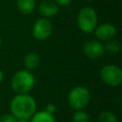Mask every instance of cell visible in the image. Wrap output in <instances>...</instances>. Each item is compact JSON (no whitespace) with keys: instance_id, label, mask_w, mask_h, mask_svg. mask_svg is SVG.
Wrapping results in <instances>:
<instances>
[{"instance_id":"17","label":"cell","mask_w":122,"mask_h":122,"mask_svg":"<svg viewBox=\"0 0 122 122\" xmlns=\"http://www.w3.org/2000/svg\"><path fill=\"white\" fill-rule=\"evenodd\" d=\"M45 111L50 112V113H51V114H53L56 112V106L53 103H48L46 105V107H45Z\"/></svg>"},{"instance_id":"8","label":"cell","mask_w":122,"mask_h":122,"mask_svg":"<svg viewBox=\"0 0 122 122\" xmlns=\"http://www.w3.org/2000/svg\"><path fill=\"white\" fill-rule=\"evenodd\" d=\"M93 31L96 39L104 42L113 38L116 35V28L114 27V25L111 23H104L99 26L97 25V27Z\"/></svg>"},{"instance_id":"9","label":"cell","mask_w":122,"mask_h":122,"mask_svg":"<svg viewBox=\"0 0 122 122\" xmlns=\"http://www.w3.org/2000/svg\"><path fill=\"white\" fill-rule=\"evenodd\" d=\"M59 6H57L53 1L51 0H42L38 6V11L45 18L53 17L58 13Z\"/></svg>"},{"instance_id":"1","label":"cell","mask_w":122,"mask_h":122,"mask_svg":"<svg viewBox=\"0 0 122 122\" xmlns=\"http://www.w3.org/2000/svg\"><path fill=\"white\" fill-rule=\"evenodd\" d=\"M36 108L35 99L29 93H17L10 103V113L17 119H30Z\"/></svg>"},{"instance_id":"20","label":"cell","mask_w":122,"mask_h":122,"mask_svg":"<svg viewBox=\"0 0 122 122\" xmlns=\"http://www.w3.org/2000/svg\"><path fill=\"white\" fill-rule=\"evenodd\" d=\"M17 122H30V119H17Z\"/></svg>"},{"instance_id":"13","label":"cell","mask_w":122,"mask_h":122,"mask_svg":"<svg viewBox=\"0 0 122 122\" xmlns=\"http://www.w3.org/2000/svg\"><path fill=\"white\" fill-rule=\"evenodd\" d=\"M103 46H104L105 51H108L110 53H117V52H119V51L121 49L120 42L117 39H115L114 37L105 41V44H103Z\"/></svg>"},{"instance_id":"16","label":"cell","mask_w":122,"mask_h":122,"mask_svg":"<svg viewBox=\"0 0 122 122\" xmlns=\"http://www.w3.org/2000/svg\"><path fill=\"white\" fill-rule=\"evenodd\" d=\"M0 122H17V118L11 113H5L0 117Z\"/></svg>"},{"instance_id":"12","label":"cell","mask_w":122,"mask_h":122,"mask_svg":"<svg viewBox=\"0 0 122 122\" xmlns=\"http://www.w3.org/2000/svg\"><path fill=\"white\" fill-rule=\"evenodd\" d=\"M30 122H56L53 114L44 111L35 112V113L30 117Z\"/></svg>"},{"instance_id":"3","label":"cell","mask_w":122,"mask_h":122,"mask_svg":"<svg viewBox=\"0 0 122 122\" xmlns=\"http://www.w3.org/2000/svg\"><path fill=\"white\" fill-rule=\"evenodd\" d=\"M79 30L86 33L92 32L98 25V17L94 9L92 7H83L79 10L76 17Z\"/></svg>"},{"instance_id":"11","label":"cell","mask_w":122,"mask_h":122,"mask_svg":"<svg viewBox=\"0 0 122 122\" xmlns=\"http://www.w3.org/2000/svg\"><path fill=\"white\" fill-rule=\"evenodd\" d=\"M18 10L22 14H30L36 6V0H16Z\"/></svg>"},{"instance_id":"10","label":"cell","mask_w":122,"mask_h":122,"mask_svg":"<svg viewBox=\"0 0 122 122\" xmlns=\"http://www.w3.org/2000/svg\"><path fill=\"white\" fill-rule=\"evenodd\" d=\"M40 65V56L36 52H29L24 58V66L28 71H33Z\"/></svg>"},{"instance_id":"21","label":"cell","mask_w":122,"mask_h":122,"mask_svg":"<svg viewBox=\"0 0 122 122\" xmlns=\"http://www.w3.org/2000/svg\"><path fill=\"white\" fill-rule=\"evenodd\" d=\"M1 45H2V38H1V36H0V47H1Z\"/></svg>"},{"instance_id":"19","label":"cell","mask_w":122,"mask_h":122,"mask_svg":"<svg viewBox=\"0 0 122 122\" xmlns=\"http://www.w3.org/2000/svg\"><path fill=\"white\" fill-rule=\"evenodd\" d=\"M3 80H4V73H3V71L0 70V84L3 82Z\"/></svg>"},{"instance_id":"4","label":"cell","mask_w":122,"mask_h":122,"mask_svg":"<svg viewBox=\"0 0 122 122\" xmlns=\"http://www.w3.org/2000/svg\"><path fill=\"white\" fill-rule=\"evenodd\" d=\"M91 98V92L88 88L85 86H75L69 92L68 103L74 111L84 110L89 105Z\"/></svg>"},{"instance_id":"15","label":"cell","mask_w":122,"mask_h":122,"mask_svg":"<svg viewBox=\"0 0 122 122\" xmlns=\"http://www.w3.org/2000/svg\"><path fill=\"white\" fill-rule=\"evenodd\" d=\"M71 120H72V122H89L90 117H89V114L85 111L76 110L72 113Z\"/></svg>"},{"instance_id":"7","label":"cell","mask_w":122,"mask_h":122,"mask_svg":"<svg viewBox=\"0 0 122 122\" xmlns=\"http://www.w3.org/2000/svg\"><path fill=\"white\" fill-rule=\"evenodd\" d=\"M83 52L90 59H99L104 55L105 50L101 41L92 39L83 44Z\"/></svg>"},{"instance_id":"18","label":"cell","mask_w":122,"mask_h":122,"mask_svg":"<svg viewBox=\"0 0 122 122\" xmlns=\"http://www.w3.org/2000/svg\"><path fill=\"white\" fill-rule=\"evenodd\" d=\"M53 2L57 5V6H61V7H65L67 5H69L71 0H53Z\"/></svg>"},{"instance_id":"6","label":"cell","mask_w":122,"mask_h":122,"mask_svg":"<svg viewBox=\"0 0 122 122\" xmlns=\"http://www.w3.org/2000/svg\"><path fill=\"white\" fill-rule=\"evenodd\" d=\"M53 30L52 23L45 17L38 18L32 26V36L39 41L48 39Z\"/></svg>"},{"instance_id":"14","label":"cell","mask_w":122,"mask_h":122,"mask_svg":"<svg viewBox=\"0 0 122 122\" xmlns=\"http://www.w3.org/2000/svg\"><path fill=\"white\" fill-rule=\"evenodd\" d=\"M98 122H118V117L111 111H103L98 115Z\"/></svg>"},{"instance_id":"2","label":"cell","mask_w":122,"mask_h":122,"mask_svg":"<svg viewBox=\"0 0 122 122\" xmlns=\"http://www.w3.org/2000/svg\"><path fill=\"white\" fill-rule=\"evenodd\" d=\"M35 85V77L26 69L17 71L10 79V87L16 93H29Z\"/></svg>"},{"instance_id":"5","label":"cell","mask_w":122,"mask_h":122,"mask_svg":"<svg viewBox=\"0 0 122 122\" xmlns=\"http://www.w3.org/2000/svg\"><path fill=\"white\" fill-rule=\"evenodd\" d=\"M100 78L107 86L110 87H118L122 83V70L120 67L108 64L101 68L100 70Z\"/></svg>"}]
</instances>
